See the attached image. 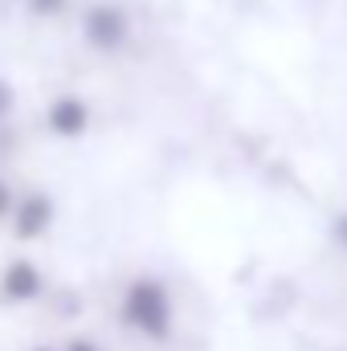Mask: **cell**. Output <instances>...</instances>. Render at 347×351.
Returning a JSON list of instances; mask_svg holds the SVG:
<instances>
[{
	"label": "cell",
	"instance_id": "5b68a950",
	"mask_svg": "<svg viewBox=\"0 0 347 351\" xmlns=\"http://www.w3.org/2000/svg\"><path fill=\"white\" fill-rule=\"evenodd\" d=\"M45 127L58 139H82L90 131V102L82 94H58L45 106Z\"/></svg>",
	"mask_w": 347,
	"mask_h": 351
},
{
	"label": "cell",
	"instance_id": "277c9868",
	"mask_svg": "<svg viewBox=\"0 0 347 351\" xmlns=\"http://www.w3.org/2000/svg\"><path fill=\"white\" fill-rule=\"evenodd\" d=\"M41 294H45V274H41L37 262L12 258V262L0 269V298H4V302L25 306V302H37Z\"/></svg>",
	"mask_w": 347,
	"mask_h": 351
},
{
	"label": "cell",
	"instance_id": "30bf717a",
	"mask_svg": "<svg viewBox=\"0 0 347 351\" xmlns=\"http://www.w3.org/2000/svg\"><path fill=\"white\" fill-rule=\"evenodd\" d=\"M335 237H339V241L347 245V213L339 217V221H335Z\"/></svg>",
	"mask_w": 347,
	"mask_h": 351
},
{
	"label": "cell",
	"instance_id": "6da1fadb",
	"mask_svg": "<svg viewBox=\"0 0 347 351\" xmlns=\"http://www.w3.org/2000/svg\"><path fill=\"white\" fill-rule=\"evenodd\" d=\"M123 323L147 339L172 335V294L156 278H135L123 294Z\"/></svg>",
	"mask_w": 347,
	"mask_h": 351
},
{
	"label": "cell",
	"instance_id": "3957f363",
	"mask_svg": "<svg viewBox=\"0 0 347 351\" xmlns=\"http://www.w3.org/2000/svg\"><path fill=\"white\" fill-rule=\"evenodd\" d=\"M53 221H58V204H53L49 192H25V196H16V204L8 213V225H12V237L16 241L45 237L53 229Z\"/></svg>",
	"mask_w": 347,
	"mask_h": 351
},
{
	"label": "cell",
	"instance_id": "ba28073f",
	"mask_svg": "<svg viewBox=\"0 0 347 351\" xmlns=\"http://www.w3.org/2000/svg\"><path fill=\"white\" fill-rule=\"evenodd\" d=\"M12 204H16V192H12V184H8V180H0V221H8Z\"/></svg>",
	"mask_w": 347,
	"mask_h": 351
},
{
	"label": "cell",
	"instance_id": "52a82bcc",
	"mask_svg": "<svg viewBox=\"0 0 347 351\" xmlns=\"http://www.w3.org/2000/svg\"><path fill=\"white\" fill-rule=\"evenodd\" d=\"M12 110H16V86L0 74V119H8Z\"/></svg>",
	"mask_w": 347,
	"mask_h": 351
},
{
	"label": "cell",
	"instance_id": "8fae6325",
	"mask_svg": "<svg viewBox=\"0 0 347 351\" xmlns=\"http://www.w3.org/2000/svg\"><path fill=\"white\" fill-rule=\"evenodd\" d=\"M29 351H58V348H49V343H37V348H29Z\"/></svg>",
	"mask_w": 347,
	"mask_h": 351
},
{
	"label": "cell",
	"instance_id": "9c48e42d",
	"mask_svg": "<svg viewBox=\"0 0 347 351\" xmlns=\"http://www.w3.org/2000/svg\"><path fill=\"white\" fill-rule=\"evenodd\" d=\"M58 351H102V348H98L94 339H86V335H74V339H70L66 348H58Z\"/></svg>",
	"mask_w": 347,
	"mask_h": 351
},
{
	"label": "cell",
	"instance_id": "7a4b0ae2",
	"mask_svg": "<svg viewBox=\"0 0 347 351\" xmlns=\"http://www.w3.org/2000/svg\"><path fill=\"white\" fill-rule=\"evenodd\" d=\"M82 37L90 49L98 53H115L131 41V16L123 4H90L82 12Z\"/></svg>",
	"mask_w": 347,
	"mask_h": 351
},
{
	"label": "cell",
	"instance_id": "8992f818",
	"mask_svg": "<svg viewBox=\"0 0 347 351\" xmlns=\"http://www.w3.org/2000/svg\"><path fill=\"white\" fill-rule=\"evenodd\" d=\"M25 8H29L37 21H53V16H62V12L70 8V0H25Z\"/></svg>",
	"mask_w": 347,
	"mask_h": 351
}]
</instances>
